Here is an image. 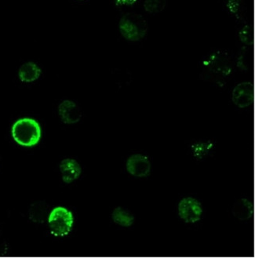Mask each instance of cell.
Masks as SVG:
<instances>
[{
    "mask_svg": "<svg viewBox=\"0 0 255 258\" xmlns=\"http://www.w3.org/2000/svg\"><path fill=\"white\" fill-rule=\"evenodd\" d=\"M239 39L242 43L245 44L252 45L253 43V32L250 26H246L241 29L239 32Z\"/></svg>",
    "mask_w": 255,
    "mask_h": 258,
    "instance_id": "cell-14",
    "label": "cell"
},
{
    "mask_svg": "<svg viewBox=\"0 0 255 258\" xmlns=\"http://www.w3.org/2000/svg\"><path fill=\"white\" fill-rule=\"evenodd\" d=\"M8 252H9L8 243L6 241L2 232H0V257L7 256L8 254Z\"/></svg>",
    "mask_w": 255,
    "mask_h": 258,
    "instance_id": "cell-15",
    "label": "cell"
},
{
    "mask_svg": "<svg viewBox=\"0 0 255 258\" xmlns=\"http://www.w3.org/2000/svg\"><path fill=\"white\" fill-rule=\"evenodd\" d=\"M13 139L23 147L36 146L42 138V129L37 120L32 118H22L14 123L11 129Z\"/></svg>",
    "mask_w": 255,
    "mask_h": 258,
    "instance_id": "cell-1",
    "label": "cell"
},
{
    "mask_svg": "<svg viewBox=\"0 0 255 258\" xmlns=\"http://www.w3.org/2000/svg\"><path fill=\"white\" fill-rule=\"evenodd\" d=\"M50 213V205L46 201H36L29 207L28 216L34 224L42 225L47 221Z\"/></svg>",
    "mask_w": 255,
    "mask_h": 258,
    "instance_id": "cell-9",
    "label": "cell"
},
{
    "mask_svg": "<svg viewBox=\"0 0 255 258\" xmlns=\"http://www.w3.org/2000/svg\"><path fill=\"white\" fill-rule=\"evenodd\" d=\"M112 219L115 225L123 228L132 227L135 223V217L131 211L122 207H116L112 214Z\"/></svg>",
    "mask_w": 255,
    "mask_h": 258,
    "instance_id": "cell-12",
    "label": "cell"
},
{
    "mask_svg": "<svg viewBox=\"0 0 255 258\" xmlns=\"http://www.w3.org/2000/svg\"><path fill=\"white\" fill-rule=\"evenodd\" d=\"M42 69L36 63L32 61L25 62L18 69L20 80L25 83H31L40 78Z\"/></svg>",
    "mask_w": 255,
    "mask_h": 258,
    "instance_id": "cell-10",
    "label": "cell"
},
{
    "mask_svg": "<svg viewBox=\"0 0 255 258\" xmlns=\"http://www.w3.org/2000/svg\"><path fill=\"white\" fill-rule=\"evenodd\" d=\"M58 115L60 120L67 125H73L80 122L82 111L78 104L71 100H65L58 106Z\"/></svg>",
    "mask_w": 255,
    "mask_h": 258,
    "instance_id": "cell-7",
    "label": "cell"
},
{
    "mask_svg": "<svg viewBox=\"0 0 255 258\" xmlns=\"http://www.w3.org/2000/svg\"><path fill=\"white\" fill-rule=\"evenodd\" d=\"M179 218L186 224H196L202 218V204L193 197H185L179 202L177 207Z\"/></svg>",
    "mask_w": 255,
    "mask_h": 258,
    "instance_id": "cell-4",
    "label": "cell"
},
{
    "mask_svg": "<svg viewBox=\"0 0 255 258\" xmlns=\"http://www.w3.org/2000/svg\"><path fill=\"white\" fill-rule=\"evenodd\" d=\"M232 101L239 108H246L253 101V86L250 82H242L232 90Z\"/></svg>",
    "mask_w": 255,
    "mask_h": 258,
    "instance_id": "cell-6",
    "label": "cell"
},
{
    "mask_svg": "<svg viewBox=\"0 0 255 258\" xmlns=\"http://www.w3.org/2000/svg\"><path fill=\"white\" fill-rule=\"evenodd\" d=\"M115 4L120 7H129L136 4L138 0H114Z\"/></svg>",
    "mask_w": 255,
    "mask_h": 258,
    "instance_id": "cell-16",
    "label": "cell"
},
{
    "mask_svg": "<svg viewBox=\"0 0 255 258\" xmlns=\"http://www.w3.org/2000/svg\"><path fill=\"white\" fill-rule=\"evenodd\" d=\"M232 215L241 221L250 220L253 216V204L246 198L238 200L234 203L232 208Z\"/></svg>",
    "mask_w": 255,
    "mask_h": 258,
    "instance_id": "cell-11",
    "label": "cell"
},
{
    "mask_svg": "<svg viewBox=\"0 0 255 258\" xmlns=\"http://www.w3.org/2000/svg\"><path fill=\"white\" fill-rule=\"evenodd\" d=\"M50 233L55 237H66L70 235L74 225L73 213L65 208L57 207L50 211L47 220Z\"/></svg>",
    "mask_w": 255,
    "mask_h": 258,
    "instance_id": "cell-3",
    "label": "cell"
},
{
    "mask_svg": "<svg viewBox=\"0 0 255 258\" xmlns=\"http://www.w3.org/2000/svg\"><path fill=\"white\" fill-rule=\"evenodd\" d=\"M60 171L62 180L66 184H70L80 178L82 168L76 159L66 158L60 162Z\"/></svg>",
    "mask_w": 255,
    "mask_h": 258,
    "instance_id": "cell-8",
    "label": "cell"
},
{
    "mask_svg": "<svg viewBox=\"0 0 255 258\" xmlns=\"http://www.w3.org/2000/svg\"><path fill=\"white\" fill-rule=\"evenodd\" d=\"M167 2V0H145L144 8L150 15H157L165 9Z\"/></svg>",
    "mask_w": 255,
    "mask_h": 258,
    "instance_id": "cell-13",
    "label": "cell"
},
{
    "mask_svg": "<svg viewBox=\"0 0 255 258\" xmlns=\"http://www.w3.org/2000/svg\"><path fill=\"white\" fill-rule=\"evenodd\" d=\"M150 159L142 154H135L128 158L126 163V171L133 177L143 178L150 174Z\"/></svg>",
    "mask_w": 255,
    "mask_h": 258,
    "instance_id": "cell-5",
    "label": "cell"
},
{
    "mask_svg": "<svg viewBox=\"0 0 255 258\" xmlns=\"http://www.w3.org/2000/svg\"><path fill=\"white\" fill-rule=\"evenodd\" d=\"M119 29L124 39L130 42H138L147 34L148 24L142 15L128 13L120 18Z\"/></svg>",
    "mask_w": 255,
    "mask_h": 258,
    "instance_id": "cell-2",
    "label": "cell"
}]
</instances>
